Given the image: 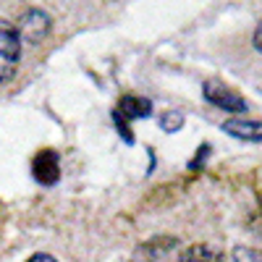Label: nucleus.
<instances>
[{
  "mask_svg": "<svg viewBox=\"0 0 262 262\" xmlns=\"http://www.w3.org/2000/svg\"><path fill=\"white\" fill-rule=\"evenodd\" d=\"M21 63V34L13 24L0 21V81L16 74Z\"/></svg>",
  "mask_w": 262,
  "mask_h": 262,
  "instance_id": "f257e3e1",
  "label": "nucleus"
},
{
  "mask_svg": "<svg viewBox=\"0 0 262 262\" xmlns=\"http://www.w3.org/2000/svg\"><path fill=\"white\" fill-rule=\"evenodd\" d=\"M202 92H205V100H207L210 105L221 107V111H226V113H231V116H242V113H247V107H249L247 100L238 95L236 90H231V86H226L223 81H217V79L205 81Z\"/></svg>",
  "mask_w": 262,
  "mask_h": 262,
  "instance_id": "f03ea898",
  "label": "nucleus"
},
{
  "mask_svg": "<svg viewBox=\"0 0 262 262\" xmlns=\"http://www.w3.org/2000/svg\"><path fill=\"white\" fill-rule=\"evenodd\" d=\"M226 134L242 139V142H262V118H249V116H231L221 126Z\"/></svg>",
  "mask_w": 262,
  "mask_h": 262,
  "instance_id": "7ed1b4c3",
  "label": "nucleus"
},
{
  "mask_svg": "<svg viewBox=\"0 0 262 262\" xmlns=\"http://www.w3.org/2000/svg\"><path fill=\"white\" fill-rule=\"evenodd\" d=\"M184 247L173 238H158L147 247H142L144 262H184Z\"/></svg>",
  "mask_w": 262,
  "mask_h": 262,
  "instance_id": "20e7f679",
  "label": "nucleus"
},
{
  "mask_svg": "<svg viewBox=\"0 0 262 262\" xmlns=\"http://www.w3.org/2000/svg\"><path fill=\"white\" fill-rule=\"evenodd\" d=\"M32 173L39 184H55L60 179V158L58 152L53 149H42L34 155V163H32Z\"/></svg>",
  "mask_w": 262,
  "mask_h": 262,
  "instance_id": "39448f33",
  "label": "nucleus"
},
{
  "mask_svg": "<svg viewBox=\"0 0 262 262\" xmlns=\"http://www.w3.org/2000/svg\"><path fill=\"white\" fill-rule=\"evenodd\" d=\"M149 111H152V102L149 100H144L139 95H126L121 100V105H118V111H116V123L121 126L126 121V126H128V121L144 118V116H149Z\"/></svg>",
  "mask_w": 262,
  "mask_h": 262,
  "instance_id": "423d86ee",
  "label": "nucleus"
},
{
  "mask_svg": "<svg viewBox=\"0 0 262 262\" xmlns=\"http://www.w3.org/2000/svg\"><path fill=\"white\" fill-rule=\"evenodd\" d=\"M50 29V18L42 13V11H29L24 18H21V29L18 34L21 37H29V39H39V37H45Z\"/></svg>",
  "mask_w": 262,
  "mask_h": 262,
  "instance_id": "0eeeda50",
  "label": "nucleus"
},
{
  "mask_svg": "<svg viewBox=\"0 0 262 262\" xmlns=\"http://www.w3.org/2000/svg\"><path fill=\"white\" fill-rule=\"evenodd\" d=\"M184 262H226V257L207 244H196L184 252Z\"/></svg>",
  "mask_w": 262,
  "mask_h": 262,
  "instance_id": "6e6552de",
  "label": "nucleus"
},
{
  "mask_svg": "<svg viewBox=\"0 0 262 262\" xmlns=\"http://www.w3.org/2000/svg\"><path fill=\"white\" fill-rule=\"evenodd\" d=\"M181 126H184V116H181L179 111H165V113L160 116V128H163V131H168V134L179 131Z\"/></svg>",
  "mask_w": 262,
  "mask_h": 262,
  "instance_id": "1a4fd4ad",
  "label": "nucleus"
},
{
  "mask_svg": "<svg viewBox=\"0 0 262 262\" xmlns=\"http://www.w3.org/2000/svg\"><path fill=\"white\" fill-rule=\"evenodd\" d=\"M233 262H262V252L252 247H236L233 249Z\"/></svg>",
  "mask_w": 262,
  "mask_h": 262,
  "instance_id": "9d476101",
  "label": "nucleus"
},
{
  "mask_svg": "<svg viewBox=\"0 0 262 262\" xmlns=\"http://www.w3.org/2000/svg\"><path fill=\"white\" fill-rule=\"evenodd\" d=\"M252 48L262 55V21L254 27V32H252Z\"/></svg>",
  "mask_w": 262,
  "mask_h": 262,
  "instance_id": "9b49d317",
  "label": "nucleus"
},
{
  "mask_svg": "<svg viewBox=\"0 0 262 262\" xmlns=\"http://www.w3.org/2000/svg\"><path fill=\"white\" fill-rule=\"evenodd\" d=\"M27 262H58L53 254H34V257H29Z\"/></svg>",
  "mask_w": 262,
  "mask_h": 262,
  "instance_id": "f8f14e48",
  "label": "nucleus"
}]
</instances>
